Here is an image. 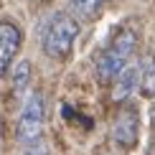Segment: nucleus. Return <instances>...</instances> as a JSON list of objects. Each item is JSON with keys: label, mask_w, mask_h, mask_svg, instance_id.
<instances>
[{"label": "nucleus", "mask_w": 155, "mask_h": 155, "mask_svg": "<svg viewBox=\"0 0 155 155\" xmlns=\"http://www.w3.org/2000/svg\"><path fill=\"white\" fill-rule=\"evenodd\" d=\"M137 51V33L130 25H122L114 31V36L109 38V43L102 48V54L97 56V76L102 84H109L117 79V74L130 64V59Z\"/></svg>", "instance_id": "1"}, {"label": "nucleus", "mask_w": 155, "mask_h": 155, "mask_svg": "<svg viewBox=\"0 0 155 155\" xmlns=\"http://www.w3.org/2000/svg\"><path fill=\"white\" fill-rule=\"evenodd\" d=\"M76 38H79V23H76V18L69 15V13H56V15H51V21L46 23L43 36H41L43 54L56 59V61H64V59L71 56Z\"/></svg>", "instance_id": "2"}, {"label": "nucleus", "mask_w": 155, "mask_h": 155, "mask_svg": "<svg viewBox=\"0 0 155 155\" xmlns=\"http://www.w3.org/2000/svg\"><path fill=\"white\" fill-rule=\"evenodd\" d=\"M43 127H46V99H43V94L38 89H33L21 107L18 125H15V137L25 145L36 143V140H41Z\"/></svg>", "instance_id": "3"}, {"label": "nucleus", "mask_w": 155, "mask_h": 155, "mask_svg": "<svg viewBox=\"0 0 155 155\" xmlns=\"http://www.w3.org/2000/svg\"><path fill=\"white\" fill-rule=\"evenodd\" d=\"M140 137V112L135 104H125L114 117L112 125V140L122 150H132Z\"/></svg>", "instance_id": "4"}, {"label": "nucleus", "mask_w": 155, "mask_h": 155, "mask_svg": "<svg viewBox=\"0 0 155 155\" xmlns=\"http://www.w3.org/2000/svg\"><path fill=\"white\" fill-rule=\"evenodd\" d=\"M21 41H23L21 25L10 18H0V76H5L8 69L13 66L18 51H21Z\"/></svg>", "instance_id": "5"}, {"label": "nucleus", "mask_w": 155, "mask_h": 155, "mask_svg": "<svg viewBox=\"0 0 155 155\" xmlns=\"http://www.w3.org/2000/svg\"><path fill=\"white\" fill-rule=\"evenodd\" d=\"M112 84H114L112 99L114 102H127L132 97V92L140 87V69H137V64H127V66L117 74V79H114Z\"/></svg>", "instance_id": "6"}, {"label": "nucleus", "mask_w": 155, "mask_h": 155, "mask_svg": "<svg viewBox=\"0 0 155 155\" xmlns=\"http://www.w3.org/2000/svg\"><path fill=\"white\" fill-rule=\"evenodd\" d=\"M137 69H140V87L137 89L145 97L155 99V54H145L137 61Z\"/></svg>", "instance_id": "7"}, {"label": "nucleus", "mask_w": 155, "mask_h": 155, "mask_svg": "<svg viewBox=\"0 0 155 155\" xmlns=\"http://www.w3.org/2000/svg\"><path fill=\"white\" fill-rule=\"evenodd\" d=\"M31 84V61H21L13 69V89L15 94H23Z\"/></svg>", "instance_id": "8"}, {"label": "nucleus", "mask_w": 155, "mask_h": 155, "mask_svg": "<svg viewBox=\"0 0 155 155\" xmlns=\"http://www.w3.org/2000/svg\"><path fill=\"white\" fill-rule=\"evenodd\" d=\"M71 3V8L79 13L81 18H94L97 13L102 10V3L104 0H69Z\"/></svg>", "instance_id": "9"}, {"label": "nucleus", "mask_w": 155, "mask_h": 155, "mask_svg": "<svg viewBox=\"0 0 155 155\" xmlns=\"http://www.w3.org/2000/svg\"><path fill=\"white\" fill-rule=\"evenodd\" d=\"M21 155H51V147L46 143H41V140H36V143H28L25 145V150Z\"/></svg>", "instance_id": "10"}]
</instances>
